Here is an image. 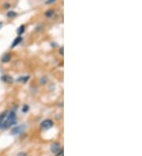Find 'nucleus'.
I'll use <instances>...</instances> for the list:
<instances>
[{
    "label": "nucleus",
    "mask_w": 142,
    "mask_h": 156,
    "mask_svg": "<svg viewBox=\"0 0 142 156\" xmlns=\"http://www.w3.org/2000/svg\"><path fill=\"white\" fill-rule=\"evenodd\" d=\"M17 156H28V155H27L24 152H21V153H19Z\"/></svg>",
    "instance_id": "4468645a"
},
{
    "label": "nucleus",
    "mask_w": 142,
    "mask_h": 156,
    "mask_svg": "<svg viewBox=\"0 0 142 156\" xmlns=\"http://www.w3.org/2000/svg\"><path fill=\"white\" fill-rule=\"evenodd\" d=\"M24 130V125L17 126V127H14L13 129H12V133L14 135H18L22 132Z\"/></svg>",
    "instance_id": "39448f33"
},
{
    "label": "nucleus",
    "mask_w": 142,
    "mask_h": 156,
    "mask_svg": "<svg viewBox=\"0 0 142 156\" xmlns=\"http://www.w3.org/2000/svg\"><path fill=\"white\" fill-rule=\"evenodd\" d=\"M2 22H0V28H2Z\"/></svg>",
    "instance_id": "f3484780"
},
{
    "label": "nucleus",
    "mask_w": 142,
    "mask_h": 156,
    "mask_svg": "<svg viewBox=\"0 0 142 156\" xmlns=\"http://www.w3.org/2000/svg\"><path fill=\"white\" fill-rule=\"evenodd\" d=\"M7 114H8L7 111H4V112H2L0 114V128H2V129L7 128L6 127Z\"/></svg>",
    "instance_id": "f03ea898"
},
{
    "label": "nucleus",
    "mask_w": 142,
    "mask_h": 156,
    "mask_svg": "<svg viewBox=\"0 0 142 156\" xmlns=\"http://www.w3.org/2000/svg\"><path fill=\"white\" fill-rule=\"evenodd\" d=\"M60 54H62V55H63V47L60 48Z\"/></svg>",
    "instance_id": "2eb2a0df"
},
{
    "label": "nucleus",
    "mask_w": 142,
    "mask_h": 156,
    "mask_svg": "<svg viewBox=\"0 0 142 156\" xmlns=\"http://www.w3.org/2000/svg\"><path fill=\"white\" fill-rule=\"evenodd\" d=\"M16 113L14 111H9L7 114V121H6V127L9 128L14 124L16 123Z\"/></svg>",
    "instance_id": "f257e3e1"
},
{
    "label": "nucleus",
    "mask_w": 142,
    "mask_h": 156,
    "mask_svg": "<svg viewBox=\"0 0 142 156\" xmlns=\"http://www.w3.org/2000/svg\"><path fill=\"white\" fill-rule=\"evenodd\" d=\"M1 80H3L4 82H8V83H12L13 82V79H12L9 76H2L1 77Z\"/></svg>",
    "instance_id": "6e6552de"
},
{
    "label": "nucleus",
    "mask_w": 142,
    "mask_h": 156,
    "mask_svg": "<svg viewBox=\"0 0 142 156\" xmlns=\"http://www.w3.org/2000/svg\"><path fill=\"white\" fill-rule=\"evenodd\" d=\"M24 26L21 25V27H19L18 29V33L19 35H21L22 33H24Z\"/></svg>",
    "instance_id": "9b49d317"
},
{
    "label": "nucleus",
    "mask_w": 142,
    "mask_h": 156,
    "mask_svg": "<svg viewBox=\"0 0 142 156\" xmlns=\"http://www.w3.org/2000/svg\"><path fill=\"white\" fill-rule=\"evenodd\" d=\"M54 123L53 121L51 119H46L44 121H43L40 124V126L42 128H44V129H48V128H51L53 126Z\"/></svg>",
    "instance_id": "7ed1b4c3"
},
{
    "label": "nucleus",
    "mask_w": 142,
    "mask_h": 156,
    "mask_svg": "<svg viewBox=\"0 0 142 156\" xmlns=\"http://www.w3.org/2000/svg\"><path fill=\"white\" fill-rule=\"evenodd\" d=\"M55 1L54 0H49L48 2H46V3H52V2H54Z\"/></svg>",
    "instance_id": "dca6fc26"
},
{
    "label": "nucleus",
    "mask_w": 142,
    "mask_h": 156,
    "mask_svg": "<svg viewBox=\"0 0 142 156\" xmlns=\"http://www.w3.org/2000/svg\"><path fill=\"white\" fill-rule=\"evenodd\" d=\"M21 40H22V38H21V36H18V37H17L16 39H14V41L13 42V43H12V46H11V47L13 48V47H16L18 44H19L21 42Z\"/></svg>",
    "instance_id": "0eeeda50"
},
{
    "label": "nucleus",
    "mask_w": 142,
    "mask_h": 156,
    "mask_svg": "<svg viewBox=\"0 0 142 156\" xmlns=\"http://www.w3.org/2000/svg\"><path fill=\"white\" fill-rule=\"evenodd\" d=\"M10 58H11V54L9 53H6L2 56V61H3V62H8V61L10 60Z\"/></svg>",
    "instance_id": "423d86ee"
},
{
    "label": "nucleus",
    "mask_w": 142,
    "mask_h": 156,
    "mask_svg": "<svg viewBox=\"0 0 142 156\" xmlns=\"http://www.w3.org/2000/svg\"><path fill=\"white\" fill-rule=\"evenodd\" d=\"M22 110H23V112H26V111H28V106H24Z\"/></svg>",
    "instance_id": "ddd939ff"
},
{
    "label": "nucleus",
    "mask_w": 142,
    "mask_h": 156,
    "mask_svg": "<svg viewBox=\"0 0 142 156\" xmlns=\"http://www.w3.org/2000/svg\"><path fill=\"white\" fill-rule=\"evenodd\" d=\"M15 16H17V13L14 11H9L7 14V17H14Z\"/></svg>",
    "instance_id": "9d476101"
},
{
    "label": "nucleus",
    "mask_w": 142,
    "mask_h": 156,
    "mask_svg": "<svg viewBox=\"0 0 142 156\" xmlns=\"http://www.w3.org/2000/svg\"><path fill=\"white\" fill-rule=\"evenodd\" d=\"M29 79V76H21L18 79V81L21 83H25L27 80Z\"/></svg>",
    "instance_id": "1a4fd4ad"
},
{
    "label": "nucleus",
    "mask_w": 142,
    "mask_h": 156,
    "mask_svg": "<svg viewBox=\"0 0 142 156\" xmlns=\"http://www.w3.org/2000/svg\"><path fill=\"white\" fill-rule=\"evenodd\" d=\"M51 151L54 153V154L57 155L58 153L62 149H60V144H59V143H57V142H55V143H54L51 144Z\"/></svg>",
    "instance_id": "20e7f679"
},
{
    "label": "nucleus",
    "mask_w": 142,
    "mask_h": 156,
    "mask_svg": "<svg viewBox=\"0 0 142 156\" xmlns=\"http://www.w3.org/2000/svg\"><path fill=\"white\" fill-rule=\"evenodd\" d=\"M53 13H54V11L51 10V9H50V10H48V11L46 12L45 15L47 16V17H51V16L53 15Z\"/></svg>",
    "instance_id": "f8f14e48"
}]
</instances>
